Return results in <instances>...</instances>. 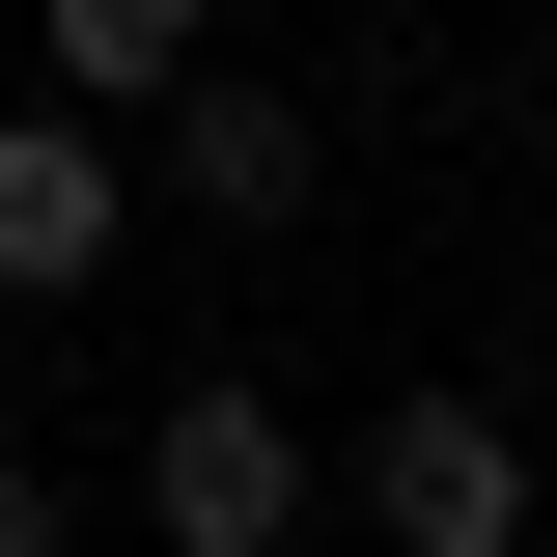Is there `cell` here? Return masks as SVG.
<instances>
[{
	"label": "cell",
	"mask_w": 557,
	"mask_h": 557,
	"mask_svg": "<svg viewBox=\"0 0 557 557\" xmlns=\"http://www.w3.org/2000/svg\"><path fill=\"white\" fill-rule=\"evenodd\" d=\"M139 196H168V223H307V112H278V84H168V112H139Z\"/></svg>",
	"instance_id": "obj_4"
},
{
	"label": "cell",
	"mask_w": 557,
	"mask_h": 557,
	"mask_svg": "<svg viewBox=\"0 0 557 557\" xmlns=\"http://www.w3.org/2000/svg\"><path fill=\"white\" fill-rule=\"evenodd\" d=\"M139 530H168V557H278V530H307V418H278V391H168V418H139Z\"/></svg>",
	"instance_id": "obj_1"
},
{
	"label": "cell",
	"mask_w": 557,
	"mask_h": 557,
	"mask_svg": "<svg viewBox=\"0 0 557 557\" xmlns=\"http://www.w3.org/2000/svg\"><path fill=\"white\" fill-rule=\"evenodd\" d=\"M112 223H139V139L28 84V112H0V307H84V278H112Z\"/></svg>",
	"instance_id": "obj_3"
},
{
	"label": "cell",
	"mask_w": 557,
	"mask_h": 557,
	"mask_svg": "<svg viewBox=\"0 0 557 557\" xmlns=\"http://www.w3.org/2000/svg\"><path fill=\"white\" fill-rule=\"evenodd\" d=\"M196 28H223V0H28V84H57V112H168V84H196Z\"/></svg>",
	"instance_id": "obj_5"
},
{
	"label": "cell",
	"mask_w": 557,
	"mask_h": 557,
	"mask_svg": "<svg viewBox=\"0 0 557 557\" xmlns=\"http://www.w3.org/2000/svg\"><path fill=\"white\" fill-rule=\"evenodd\" d=\"M0 557H84V502H57V474H28V446H0Z\"/></svg>",
	"instance_id": "obj_6"
},
{
	"label": "cell",
	"mask_w": 557,
	"mask_h": 557,
	"mask_svg": "<svg viewBox=\"0 0 557 557\" xmlns=\"http://www.w3.org/2000/svg\"><path fill=\"white\" fill-rule=\"evenodd\" d=\"M362 502H391V557H530V418L502 391H391L362 418Z\"/></svg>",
	"instance_id": "obj_2"
}]
</instances>
